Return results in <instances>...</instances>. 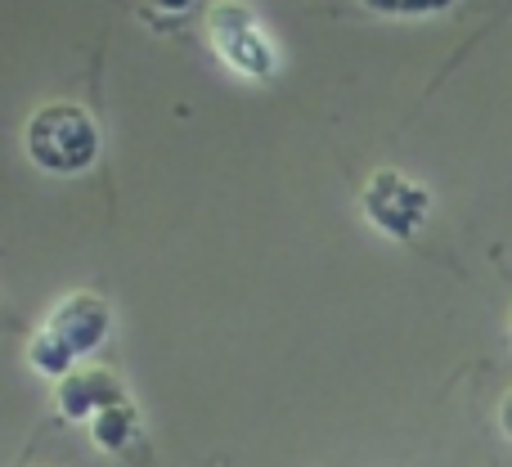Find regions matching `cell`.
I'll return each mask as SVG.
<instances>
[{"instance_id":"1","label":"cell","mask_w":512,"mask_h":467,"mask_svg":"<svg viewBox=\"0 0 512 467\" xmlns=\"http://www.w3.org/2000/svg\"><path fill=\"white\" fill-rule=\"evenodd\" d=\"M23 144L36 167L54 171V176H77L99 153V126L81 104L54 99V104H41L32 113V122H27V131H23Z\"/></svg>"},{"instance_id":"2","label":"cell","mask_w":512,"mask_h":467,"mask_svg":"<svg viewBox=\"0 0 512 467\" xmlns=\"http://www.w3.org/2000/svg\"><path fill=\"white\" fill-rule=\"evenodd\" d=\"M360 207H364V216H369V225H378L387 238H409L423 230L432 198H427V189L418 185V180L387 167V171H373V180L364 185Z\"/></svg>"},{"instance_id":"3","label":"cell","mask_w":512,"mask_h":467,"mask_svg":"<svg viewBox=\"0 0 512 467\" xmlns=\"http://www.w3.org/2000/svg\"><path fill=\"white\" fill-rule=\"evenodd\" d=\"M207 32H212L216 50L239 72H248V77H265V72L274 68V50H270V41L256 32L252 9L221 0V5H212V14H207Z\"/></svg>"},{"instance_id":"4","label":"cell","mask_w":512,"mask_h":467,"mask_svg":"<svg viewBox=\"0 0 512 467\" xmlns=\"http://www.w3.org/2000/svg\"><path fill=\"white\" fill-rule=\"evenodd\" d=\"M41 328L50 337H59L72 355H90L108 333V306L95 292H72V297H63L59 306L50 310V319H45Z\"/></svg>"},{"instance_id":"5","label":"cell","mask_w":512,"mask_h":467,"mask_svg":"<svg viewBox=\"0 0 512 467\" xmlns=\"http://www.w3.org/2000/svg\"><path fill=\"white\" fill-rule=\"evenodd\" d=\"M113 400H122V387L108 369H68L59 382V405L68 418H90Z\"/></svg>"},{"instance_id":"6","label":"cell","mask_w":512,"mask_h":467,"mask_svg":"<svg viewBox=\"0 0 512 467\" xmlns=\"http://www.w3.org/2000/svg\"><path fill=\"white\" fill-rule=\"evenodd\" d=\"M90 436H95L99 450H122L135 436V409L126 400H113V405L95 409L90 414Z\"/></svg>"},{"instance_id":"7","label":"cell","mask_w":512,"mask_h":467,"mask_svg":"<svg viewBox=\"0 0 512 467\" xmlns=\"http://www.w3.org/2000/svg\"><path fill=\"white\" fill-rule=\"evenodd\" d=\"M72 360H77V355H72L68 346L59 342V337H50L45 328L36 333V342H32V364H36V369H45V373H54V378H63V373L72 369Z\"/></svg>"},{"instance_id":"8","label":"cell","mask_w":512,"mask_h":467,"mask_svg":"<svg viewBox=\"0 0 512 467\" xmlns=\"http://www.w3.org/2000/svg\"><path fill=\"white\" fill-rule=\"evenodd\" d=\"M360 5L373 9V14H387V18H423V14L450 9L454 0H360Z\"/></svg>"},{"instance_id":"9","label":"cell","mask_w":512,"mask_h":467,"mask_svg":"<svg viewBox=\"0 0 512 467\" xmlns=\"http://www.w3.org/2000/svg\"><path fill=\"white\" fill-rule=\"evenodd\" d=\"M499 427H504V436L512 441V391H508L504 400H499Z\"/></svg>"},{"instance_id":"10","label":"cell","mask_w":512,"mask_h":467,"mask_svg":"<svg viewBox=\"0 0 512 467\" xmlns=\"http://www.w3.org/2000/svg\"><path fill=\"white\" fill-rule=\"evenodd\" d=\"M153 5H158V9H171V14H176V9H189L194 0H153Z\"/></svg>"}]
</instances>
